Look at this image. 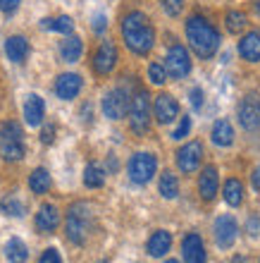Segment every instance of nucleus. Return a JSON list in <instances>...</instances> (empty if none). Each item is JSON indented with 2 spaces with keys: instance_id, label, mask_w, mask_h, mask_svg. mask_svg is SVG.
I'll use <instances>...</instances> for the list:
<instances>
[{
  "instance_id": "obj_20",
  "label": "nucleus",
  "mask_w": 260,
  "mask_h": 263,
  "mask_svg": "<svg viewBox=\"0 0 260 263\" xmlns=\"http://www.w3.org/2000/svg\"><path fill=\"white\" fill-rule=\"evenodd\" d=\"M217 187H219V177H217V170L212 165H208L203 173H201L198 177V192L201 196L206 201H212L215 199V194H217Z\"/></svg>"
},
{
  "instance_id": "obj_14",
  "label": "nucleus",
  "mask_w": 260,
  "mask_h": 263,
  "mask_svg": "<svg viewBox=\"0 0 260 263\" xmlns=\"http://www.w3.org/2000/svg\"><path fill=\"white\" fill-rule=\"evenodd\" d=\"M182 256H184L186 263H206L208 256H206V244L201 239V235L196 232H189L182 242Z\"/></svg>"
},
{
  "instance_id": "obj_11",
  "label": "nucleus",
  "mask_w": 260,
  "mask_h": 263,
  "mask_svg": "<svg viewBox=\"0 0 260 263\" xmlns=\"http://www.w3.org/2000/svg\"><path fill=\"white\" fill-rule=\"evenodd\" d=\"M236 235H239V225L232 215H219L215 220V242H217L219 249H229L236 242Z\"/></svg>"
},
{
  "instance_id": "obj_43",
  "label": "nucleus",
  "mask_w": 260,
  "mask_h": 263,
  "mask_svg": "<svg viewBox=\"0 0 260 263\" xmlns=\"http://www.w3.org/2000/svg\"><path fill=\"white\" fill-rule=\"evenodd\" d=\"M253 10H255V14H260V0H255L253 3Z\"/></svg>"
},
{
  "instance_id": "obj_35",
  "label": "nucleus",
  "mask_w": 260,
  "mask_h": 263,
  "mask_svg": "<svg viewBox=\"0 0 260 263\" xmlns=\"http://www.w3.org/2000/svg\"><path fill=\"white\" fill-rule=\"evenodd\" d=\"M38 263H62V256H60V251L57 249H53V247H50V249H46L41 254V258H38Z\"/></svg>"
},
{
  "instance_id": "obj_33",
  "label": "nucleus",
  "mask_w": 260,
  "mask_h": 263,
  "mask_svg": "<svg viewBox=\"0 0 260 263\" xmlns=\"http://www.w3.org/2000/svg\"><path fill=\"white\" fill-rule=\"evenodd\" d=\"M160 5H163V10L170 17H177V14H182V10H184V0H160Z\"/></svg>"
},
{
  "instance_id": "obj_27",
  "label": "nucleus",
  "mask_w": 260,
  "mask_h": 263,
  "mask_svg": "<svg viewBox=\"0 0 260 263\" xmlns=\"http://www.w3.org/2000/svg\"><path fill=\"white\" fill-rule=\"evenodd\" d=\"M41 27H43V29H50V31H57V34L69 36L72 31H74V22H72V17L62 14V17H55V20L46 17V20L41 22Z\"/></svg>"
},
{
  "instance_id": "obj_23",
  "label": "nucleus",
  "mask_w": 260,
  "mask_h": 263,
  "mask_svg": "<svg viewBox=\"0 0 260 263\" xmlns=\"http://www.w3.org/2000/svg\"><path fill=\"white\" fill-rule=\"evenodd\" d=\"M84 53V43L79 36H72L69 34L65 41L60 43V58L65 60V63H76L79 58H82Z\"/></svg>"
},
{
  "instance_id": "obj_26",
  "label": "nucleus",
  "mask_w": 260,
  "mask_h": 263,
  "mask_svg": "<svg viewBox=\"0 0 260 263\" xmlns=\"http://www.w3.org/2000/svg\"><path fill=\"white\" fill-rule=\"evenodd\" d=\"M84 184L89 189H101L105 184V170L98 163H89L84 167Z\"/></svg>"
},
{
  "instance_id": "obj_39",
  "label": "nucleus",
  "mask_w": 260,
  "mask_h": 263,
  "mask_svg": "<svg viewBox=\"0 0 260 263\" xmlns=\"http://www.w3.org/2000/svg\"><path fill=\"white\" fill-rule=\"evenodd\" d=\"M53 139H55V125L43 127V132H41V141H43V144H53Z\"/></svg>"
},
{
  "instance_id": "obj_29",
  "label": "nucleus",
  "mask_w": 260,
  "mask_h": 263,
  "mask_svg": "<svg viewBox=\"0 0 260 263\" xmlns=\"http://www.w3.org/2000/svg\"><path fill=\"white\" fill-rule=\"evenodd\" d=\"M157 189H160V194H163L165 199H177V194H179L177 175L163 173V175H160V184H157Z\"/></svg>"
},
{
  "instance_id": "obj_25",
  "label": "nucleus",
  "mask_w": 260,
  "mask_h": 263,
  "mask_svg": "<svg viewBox=\"0 0 260 263\" xmlns=\"http://www.w3.org/2000/svg\"><path fill=\"white\" fill-rule=\"evenodd\" d=\"M50 173L46 170V167H36L34 173L29 175V189L34 192V194H46L50 189Z\"/></svg>"
},
{
  "instance_id": "obj_13",
  "label": "nucleus",
  "mask_w": 260,
  "mask_h": 263,
  "mask_svg": "<svg viewBox=\"0 0 260 263\" xmlns=\"http://www.w3.org/2000/svg\"><path fill=\"white\" fill-rule=\"evenodd\" d=\"M117 65V48L112 41H103L93 55V69L96 74H110Z\"/></svg>"
},
{
  "instance_id": "obj_44",
  "label": "nucleus",
  "mask_w": 260,
  "mask_h": 263,
  "mask_svg": "<svg viewBox=\"0 0 260 263\" xmlns=\"http://www.w3.org/2000/svg\"><path fill=\"white\" fill-rule=\"evenodd\" d=\"M165 263H179V261H174V258H170V261H165Z\"/></svg>"
},
{
  "instance_id": "obj_6",
  "label": "nucleus",
  "mask_w": 260,
  "mask_h": 263,
  "mask_svg": "<svg viewBox=\"0 0 260 263\" xmlns=\"http://www.w3.org/2000/svg\"><path fill=\"white\" fill-rule=\"evenodd\" d=\"M157 170V158L153 153H134L129 158V165H127V173H129V180L134 184H148L153 180V175Z\"/></svg>"
},
{
  "instance_id": "obj_12",
  "label": "nucleus",
  "mask_w": 260,
  "mask_h": 263,
  "mask_svg": "<svg viewBox=\"0 0 260 263\" xmlns=\"http://www.w3.org/2000/svg\"><path fill=\"white\" fill-rule=\"evenodd\" d=\"M153 112H155V120L160 125H170L179 118V103L177 98L170 96V93H160L155 96V103H153Z\"/></svg>"
},
{
  "instance_id": "obj_10",
  "label": "nucleus",
  "mask_w": 260,
  "mask_h": 263,
  "mask_svg": "<svg viewBox=\"0 0 260 263\" xmlns=\"http://www.w3.org/2000/svg\"><path fill=\"white\" fill-rule=\"evenodd\" d=\"M177 167L182 170V173L191 175L196 173L201 167V158H203V144L201 141H189V144H184L182 148H179L177 153Z\"/></svg>"
},
{
  "instance_id": "obj_24",
  "label": "nucleus",
  "mask_w": 260,
  "mask_h": 263,
  "mask_svg": "<svg viewBox=\"0 0 260 263\" xmlns=\"http://www.w3.org/2000/svg\"><path fill=\"white\" fill-rule=\"evenodd\" d=\"M5 258L10 263H24L29 258V249L27 244L22 242L19 237H12V239H7L5 244Z\"/></svg>"
},
{
  "instance_id": "obj_7",
  "label": "nucleus",
  "mask_w": 260,
  "mask_h": 263,
  "mask_svg": "<svg viewBox=\"0 0 260 263\" xmlns=\"http://www.w3.org/2000/svg\"><path fill=\"white\" fill-rule=\"evenodd\" d=\"M165 72H167L172 79H184V77L191 72V55H189V50H186L182 43H174V46L167 50Z\"/></svg>"
},
{
  "instance_id": "obj_16",
  "label": "nucleus",
  "mask_w": 260,
  "mask_h": 263,
  "mask_svg": "<svg viewBox=\"0 0 260 263\" xmlns=\"http://www.w3.org/2000/svg\"><path fill=\"white\" fill-rule=\"evenodd\" d=\"M43 115H46V103L38 93H29L27 101H24V120H27L29 127H38L43 122Z\"/></svg>"
},
{
  "instance_id": "obj_40",
  "label": "nucleus",
  "mask_w": 260,
  "mask_h": 263,
  "mask_svg": "<svg viewBox=\"0 0 260 263\" xmlns=\"http://www.w3.org/2000/svg\"><path fill=\"white\" fill-rule=\"evenodd\" d=\"M248 232H251L253 237L260 232V220L258 218H251V220H248Z\"/></svg>"
},
{
  "instance_id": "obj_15",
  "label": "nucleus",
  "mask_w": 260,
  "mask_h": 263,
  "mask_svg": "<svg viewBox=\"0 0 260 263\" xmlns=\"http://www.w3.org/2000/svg\"><path fill=\"white\" fill-rule=\"evenodd\" d=\"M82 86H84L82 77L74 74V72H65V74H60L57 82H55V93H57V98H62V101H72V98L79 96Z\"/></svg>"
},
{
  "instance_id": "obj_5",
  "label": "nucleus",
  "mask_w": 260,
  "mask_h": 263,
  "mask_svg": "<svg viewBox=\"0 0 260 263\" xmlns=\"http://www.w3.org/2000/svg\"><path fill=\"white\" fill-rule=\"evenodd\" d=\"M129 125L134 134H146L151 129V98L144 89H138L129 101Z\"/></svg>"
},
{
  "instance_id": "obj_2",
  "label": "nucleus",
  "mask_w": 260,
  "mask_h": 263,
  "mask_svg": "<svg viewBox=\"0 0 260 263\" xmlns=\"http://www.w3.org/2000/svg\"><path fill=\"white\" fill-rule=\"evenodd\" d=\"M186 41L191 46V50L201 60H210L215 53L219 50V43H222V36L206 17H198L193 14L186 20Z\"/></svg>"
},
{
  "instance_id": "obj_1",
  "label": "nucleus",
  "mask_w": 260,
  "mask_h": 263,
  "mask_svg": "<svg viewBox=\"0 0 260 263\" xmlns=\"http://www.w3.org/2000/svg\"><path fill=\"white\" fill-rule=\"evenodd\" d=\"M122 39L134 55H148L155 46V29L141 10H134V12L124 14Z\"/></svg>"
},
{
  "instance_id": "obj_34",
  "label": "nucleus",
  "mask_w": 260,
  "mask_h": 263,
  "mask_svg": "<svg viewBox=\"0 0 260 263\" xmlns=\"http://www.w3.org/2000/svg\"><path fill=\"white\" fill-rule=\"evenodd\" d=\"M189 132H191V118L182 115V122L177 125V129L172 132V139H184V137H189Z\"/></svg>"
},
{
  "instance_id": "obj_42",
  "label": "nucleus",
  "mask_w": 260,
  "mask_h": 263,
  "mask_svg": "<svg viewBox=\"0 0 260 263\" xmlns=\"http://www.w3.org/2000/svg\"><path fill=\"white\" fill-rule=\"evenodd\" d=\"M232 263H246V258H244V256H234Z\"/></svg>"
},
{
  "instance_id": "obj_45",
  "label": "nucleus",
  "mask_w": 260,
  "mask_h": 263,
  "mask_svg": "<svg viewBox=\"0 0 260 263\" xmlns=\"http://www.w3.org/2000/svg\"><path fill=\"white\" fill-rule=\"evenodd\" d=\"M101 263H105V261H101Z\"/></svg>"
},
{
  "instance_id": "obj_32",
  "label": "nucleus",
  "mask_w": 260,
  "mask_h": 263,
  "mask_svg": "<svg viewBox=\"0 0 260 263\" xmlns=\"http://www.w3.org/2000/svg\"><path fill=\"white\" fill-rule=\"evenodd\" d=\"M148 79H151V84H155V86H163V84L167 82V72H165L163 65L160 63L148 65Z\"/></svg>"
},
{
  "instance_id": "obj_4",
  "label": "nucleus",
  "mask_w": 260,
  "mask_h": 263,
  "mask_svg": "<svg viewBox=\"0 0 260 263\" xmlns=\"http://www.w3.org/2000/svg\"><path fill=\"white\" fill-rule=\"evenodd\" d=\"M89 225H91V208L89 203H74L67 213V239L72 244H84L86 235H89Z\"/></svg>"
},
{
  "instance_id": "obj_9",
  "label": "nucleus",
  "mask_w": 260,
  "mask_h": 263,
  "mask_svg": "<svg viewBox=\"0 0 260 263\" xmlns=\"http://www.w3.org/2000/svg\"><path fill=\"white\" fill-rule=\"evenodd\" d=\"M239 125L246 132H255L260 127V96L255 93H248L246 98H241L239 103Z\"/></svg>"
},
{
  "instance_id": "obj_36",
  "label": "nucleus",
  "mask_w": 260,
  "mask_h": 263,
  "mask_svg": "<svg viewBox=\"0 0 260 263\" xmlns=\"http://www.w3.org/2000/svg\"><path fill=\"white\" fill-rule=\"evenodd\" d=\"M91 29L96 31V34H103L105 29H108V17L103 12L101 14H93V22H91Z\"/></svg>"
},
{
  "instance_id": "obj_17",
  "label": "nucleus",
  "mask_w": 260,
  "mask_h": 263,
  "mask_svg": "<svg viewBox=\"0 0 260 263\" xmlns=\"http://www.w3.org/2000/svg\"><path fill=\"white\" fill-rule=\"evenodd\" d=\"M36 228L41 232H55L60 228V211L53 203H43L36 213Z\"/></svg>"
},
{
  "instance_id": "obj_38",
  "label": "nucleus",
  "mask_w": 260,
  "mask_h": 263,
  "mask_svg": "<svg viewBox=\"0 0 260 263\" xmlns=\"http://www.w3.org/2000/svg\"><path fill=\"white\" fill-rule=\"evenodd\" d=\"M19 3H22V0H0V12H5V14L17 12Z\"/></svg>"
},
{
  "instance_id": "obj_3",
  "label": "nucleus",
  "mask_w": 260,
  "mask_h": 263,
  "mask_svg": "<svg viewBox=\"0 0 260 263\" xmlns=\"http://www.w3.org/2000/svg\"><path fill=\"white\" fill-rule=\"evenodd\" d=\"M0 153L5 160H22L24 158V132H22V125L19 122H3L0 127Z\"/></svg>"
},
{
  "instance_id": "obj_31",
  "label": "nucleus",
  "mask_w": 260,
  "mask_h": 263,
  "mask_svg": "<svg viewBox=\"0 0 260 263\" xmlns=\"http://www.w3.org/2000/svg\"><path fill=\"white\" fill-rule=\"evenodd\" d=\"M227 22V31H232V34H239V31H244L248 24V17L244 12H239V10H229L225 17Z\"/></svg>"
},
{
  "instance_id": "obj_41",
  "label": "nucleus",
  "mask_w": 260,
  "mask_h": 263,
  "mask_svg": "<svg viewBox=\"0 0 260 263\" xmlns=\"http://www.w3.org/2000/svg\"><path fill=\"white\" fill-rule=\"evenodd\" d=\"M251 182H253V187L260 189V163L253 167V175H251Z\"/></svg>"
},
{
  "instance_id": "obj_30",
  "label": "nucleus",
  "mask_w": 260,
  "mask_h": 263,
  "mask_svg": "<svg viewBox=\"0 0 260 263\" xmlns=\"http://www.w3.org/2000/svg\"><path fill=\"white\" fill-rule=\"evenodd\" d=\"M0 213L10 215V218H24L27 208H24V203L17 196H5V199L0 201Z\"/></svg>"
},
{
  "instance_id": "obj_18",
  "label": "nucleus",
  "mask_w": 260,
  "mask_h": 263,
  "mask_svg": "<svg viewBox=\"0 0 260 263\" xmlns=\"http://www.w3.org/2000/svg\"><path fill=\"white\" fill-rule=\"evenodd\" d=\"M170 247H172V235L170 232H167V230H155V232L151 235V239H148V244H146V251H148V256L160 258L170 251Z\"/></svg>"
},
{
  "instance_id": "obj_19",
  "label": "nucleus",
  "mask_w": 260,
  "mask_h": 263,
  "mask_svg": "<svg viewBox=\"0 0 260 263\" xmlns=\"http://www.w3.org/2000/svg\"><path fill=\"white\" fill-rule=\"evenodd\" d=\"M239 55L248 63H260V31H248L239 41Z\"/></svg>"
},
{
  "instance_id": "obj_21",
  "label": "nucleus",
  "mask_w": 260,
  "mask_h": 263,
  "mask_svg": "<svg viewBox=\"0 0 260 263\" xmlns=\"http://www.w3.org/2000/svg\"><path fill=\"white\" fill-rule=\"evenodd\" d=\"M210 137H212V144L219 146V148H225V146H232L234 144V127L229 120H217L215 125H212V132H210Z\"/></svg>"
},
{
  "instance_id": "obj_8",
  "label": "nucleus",
  "mask_w": 260,
  "mask_h": 263,
  "mask_svg": "<svg viewBox=\"0 0 260 263\" xmlns=\"http://www.w3.org/2000/svg\"><path fill=\"white\" fill-rule=\"evenodd\" d=\"M129 93L127 89L117 86V89H110L108 93L103 96V115L110 120H122L127 112H129Z\"/></svg>"
},
{
  "instance_id": "obj_22",
  "label": "nucleus",
  "mask_w": 260,
  "mask_h": 263,
  "mask_svg": "<svg viewBox=\"0 0 260 263\" xmlns=\"http://www.w3.org/2000/svg\"><path fill=\"white\" fill-rule=\"evenodd\" d=\"M5 53L12 63H24L29 55V41L24 36H10L5 41Z\"/></svg>"
},
{
  "instance_id": "obj_37",
  "label": "nucleus",
  "mask_w": 260,
  "mask_h": 263,
  "mask_svg": "<svg viewBox=\"0 0 260 263\" xmlns=\"http://www.w3.org/2000/svg\"><path fill=\"white\" fill-rule=\"evenodd\" d=\"M189 98H191L193 110H201V108H203V89H198V86H193L191 93H189Z\"/></svg>"
},
{
  "instance_id": "obj_28",
  "label": "nucleus",
  "mask_w": 260,
  "mask_h": 263,
  "mask_svg": "<svg viewBox=\"0 0 260 263\" xmlns=\"http://www.w3.org/2000/svg\"><path fill=\"white\" fill-rule=\"evenodd\" d=\"M225 201L229 206H241V201H244V184L239 180H227L225 182Z\"/></svg>"
}]
</instances>
